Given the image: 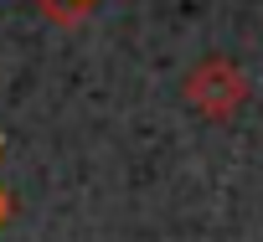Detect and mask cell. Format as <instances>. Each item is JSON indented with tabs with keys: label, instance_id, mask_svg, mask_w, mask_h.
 <instances>
[{
	"label": "cell",
	"instance_id": "cell-1",
	"mask_svg": "<svg viewBox=\"0 0 263 242\" xmlns=\"http://www.w3.org/2000/svg\"><path fill=\"white\" fill-rule=\"evenodd\" d=\"M248 98H253V83H248V72L227 52H206L181 77V103L196 118H206V124H232V118L248 108Z\"/></svg>",
	"mask_w": 263,
	"mask_h": 242
},
{
	"label": "cell",
	"instance_id": "cell-2",
	"mask_svg": "<svg viewBox=\"0 0 263 242\" xmlns=\"http://www.w3.org/2000/svg\"><path fill=\"white\" fill-rule=\"evenodd\" d=\"M98 6H103V0H36V11H42L52 26H78V21H88Z\"/></svg>",
	"mask_w": 263,
	"mask_h": 242
},
{
	"label": "cell",
	"instance_id": "cell-3",
	"mask_svg": "<svg viewBox=\"0 0 263 242\" xmlns=\"http://www.w3.org/2000/svg\"><path fill=\"white\" fill-rule=\"evenodd\" d=\"M0 155H6V134H0ZM11 211H16V201H11V191H6V186H0V232H6Z\"/></svg>",
	"mask_w": 263,
	"mask_h": 242
}]
</instances>
